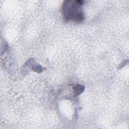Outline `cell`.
I'll return each instance as SVG.
<instances>
[{
    "label": "cell",
    "instance_id": "obj_1",
    "mask_svg": "<svg viewBox=\"0 0 129 129\" xmlns=\"http://www.w3.org/2000/svg\"><path fill=\"white\" fill-rule=\"evenodd\" d=\"M83 1H66L62 6V17L64 21H72L80 23L84 19V14L81 10Z\"/></svg>",
    "mask_w": 129,
    "mask_h": 129
},
{
    "label": "cell",
    "instance_id": "obj_2",
    "mask_svg": "<svg viewBox=\"0 0 129 129\" xmlns=\"http://www.w3.org/2000/svg\"><path fill=\"white\" fill-rule=\"evenodd\" d=\"M85 87L80 84H77L75 85L73 87L74 94L75 96H78L80 95L84 90Z\"/></svg>",
    "mask_w": 129,
    "mask_h": 129
},
{
    "label": "cell",
    "instance_id": "obj_3",
    "mask_svg": "<svg viewBox=\"0 0 129 129\" xmlns=\"http://www.w3.org/2000/svg\"><path fill=\"white\" fill-rule=\"evenodd\" d=\"M32 70L36 72H38V73H40L42 71L43 68L42 67L40 66V65H36V66H34L32 67Z\"/></svg>",
    "mask_w": 129,
    "mask_h": 129
},
{
    "label": "cell",
    "instance_id": "obj_4",
    "mask_svg": "<svg viewBox=\"0 0 129 129\" xmlns=\"http://www.w3.org/2000/svg\"><path fill=\"white\" fill-rule=\"evenodd\" d=\"M126 63H127V60H124L123 62H122L121 63V65H120V66L118 67V68H122L123 67H124Z\"/></svg>",
    "mask_w": 129,
    "mask_h": 129
}]
</instances>
